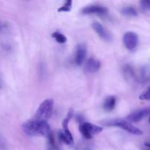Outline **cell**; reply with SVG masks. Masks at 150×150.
I'll list each match as a JSON object with an SVG mask.
<instances>
[{
  "instance_id": "cell-1",
  "label": "cell",
  "mask_w": 150,
  "mask_h": 150,
  "mask_svg": "<svg viewBox=\"0 0 150 150\" xmlns=\"http://www.w3.org/2000/svg\"><path fill=\"white\" fill-rule=\"evenodd\" d=\"M22 129L29 136L48 137L51 134V127L46 121H41L35 119L23 123Z\"/></svg>"
},
{
  "instance_id": "cell-2",
  "label": "cell",
  "mask_w": 150,
  "mask_h": 150,
  "mask_svg": "<svg viewBox=\"0 0 150 150\" xmlns=\"http://www.w3.org/2000/svg\"><path fill=\"white\" fill-rule=\"evenodd\" d=\"M103 124L105 126H108V127H120V128L126 130L128 133L133 135H136V136H141V135L143 134V131L142 130H140L138 127H135L131 123L125 120L117 119V120H107V121L104 122Z\"/></svg>"
},
{
  "instance_id": "cell-3",
  "label": "cell",
  "mask_w": 150,
  "mask_h": 150,
  "mask_svg": "<svg viewBox=\"0 0 150 150\" xmlns=\"http://www.w3.org/2000/svg\"><path fill=\"white\" fill-rule=\"evenodd\" d=\"M54 100L46 99L39 105L35 114V120L46 121L51 117L54 109Z\"/></svg>"
},
{
  "instance_id": "cell-4",
  "label": "cell",
  "mask_w": 150,
  "mask_h": 150,
  "mask_svg": "<svg viewBox=\"0 0 150 150\" xmlns=\"http://www.w3.org/2000/svg\"><path fill=\"white\" fill-rule=\"evenodd\" d=\"M79 130L85 139H92L94 135L98 134L102 132L103 128L99 126L92 124V123L84 122L80 125Z\"/></svg>"
},
{
  "instance_id": "cell-5",
  "label": "cell",
  "mask_w": 150,
  "mask_h": 150,
  "mask_svg": "<svg viewBox=\"0 0 150 150\" xmlns=\"http://www.w3.org/2000/svg\"><path fill=\"white\" fill-rule=\"evenodd\" d=\"M123 42L127 49L133 51L137 47L139 43L138 35L133 32H127L123 36Z\"/></svg>"
},
{
  "instance_id": "cell-6",
  "label": "cell",
  "mask_w": 150,
  "mask_h": 150,
  "mask_svg": "<svg viewBox=\"0 0 150 150\" xmlns=\"http://www.w3.org/2000/svg\"><path fill=\"white\" fill-rule=\"evenodd\" d=\"M92 27L94 29V31L98 34V36L102 38L103 40L108 41V42L112 40V35H111V34L99 22H94V23H92Z\"/></svg>"
},
{
  "instance_id": "cell-7",
  "label": "cell",
  "mask_w": 150,
  "mask_h": 150,
  "mask_svg": "<svg viewBox=\"0 0 150 150\" xmlns=\"http://www.w3.org/2000/svg\"><path fill=\"white\" fill-rule=\"evenodd\" d=\"M81 13L83 15H105L108 13V9L101 5H89L83 7Z\"/></svg>"
},
{
  "instance_id": "cell-8",
  "label": "cell",
  "mask_w": 150,
  "mask_h": 150,
  "mask_svg": "<svg viewBox=\"0 0 150 150\" xmlns=\"http://www.w3.org/2000/svg\"><path fill=\"white\" fill-rule=\"evenodd\" d=\"M150 114L149 108H143L131 113L127 117V120L131 122H138Z\"/></svg>"
},
{
  "instance_id": "cell-9",
  "label": "cell",
  "mask_w": 150,
  "mask_h": 150,
  "mask_svg": "<svg viewBox=\"0 0 150 150\" xmlns=\"http://www.w3.org/2000/svg\"><path fill=\"white\" fill-rule=\"evenodd\" d=\"M86 56V48L83 44H79L77 45L75 56V62L79 66L81 65L84 62Z\"/></svg>"
},
{
  "instance_id": "cell-10",
  "label": "cell",
  "mask_w": 150,
  "mask_h": 150,
  "mask_svg": "<svg viewBox=\"0 0 150 150\" xmlns=\"http://www.w3.org/2000/svg\"><path fill=\"white\" fill-rule=\"evenodd\" d=\"M73 114H74V112H73V111L72 109H70V111H68V113H67V117H66L64 119V120L62 121V127H63V133L65 134V136H67V137L68 138L71 142H73V136H72V133L70 131L68 127L69 122H70V120H71L72 117H73Z\"/></svg>"
},
{
  "instance_id": "cell-11",
  "label": "cell",
  "mask_w": 150,
  "mask_h": 150,
  "mask_svg": "<svg viewBox=\"0 0 150 150\" xmlns=\"http://www.w3.org/2000/svg\"><path fill=\"white\" fill-rule=\"evenodd\" d=\"M100 62L94 58H90L87 60L86 64V69L89 73H96L100 68Z\"/></svg>"
},
{
  "instance_id": "cell-12",
  "label": "cell",
  "mask_w": 150,
  "mask_h": 150,
  "mask_svg": "<svg viewBox=\"0 0 150 150\" xmlns=\"http://www.w3.org/2000/svg\"><path fill=\"white\" fill-rule=\"evenodd\" d=\"M117 99L114 96H109L105 100L103 103V108L107 111H111L114 109L116 106Z\"/></svg>"
},
{
  "instance_id": "cell-13",
  "label": "cell",
  "mask_w": 150,
  "mask_h": 150,
  "mask_svg": "<svg viewBox=\"0 0 150 150\" xmlns=\"http://www.w3.org/2000/svg\"><path fill=\"white\" fill-rule=\"evenodd\" d=\"M121 13L126 16H137L138 13L136 9L133 7H125L122 8Z\"/></svg>"
},
{
  "instance_id": "cell-14",
  "label": "cell",
  "mask_w": 150,
  "mask_h": 150,
  "mask_svg": "<svg viewBox=\"0 0 150 150\" xmlns=\"http://www.w3.org/2000/svg\"><path fill=\"white\" fill-rule=\"evenodd\" d=\"M51 36H52L53 38L56 40V41H57V42H59V43H64V42H66V41H67V38H66L64 35L60 33V32H54V33L51 35Z\"/></svg>"
},
{
  "instance_id": "cell-15",
  "label": "cell",
  "mask_w": 150,
  "mask_h": 150,
  "mask_svg": "<svg viewBox=\"0 0 150 150\" xmlns=\"http://www.w3.org/2000/svg\"><path fill=\"white\" fill-rule=\"evenodd\" d=\"M59 136L60 141H62L63 143L67 145V146H73V144H74V142H71V141H70V139L65 136V134H64L63 132H60L59 134Z\"/></svg>"
},
{
  "instance_id": "cell-16",
  "label": "cell",
  "mask_w": 150,
  "mask_h": 150,
  "mask_svg": "<svg viewBox=\"0 0 150 150\" xmlns=\"http://www.w3.org/2000/svg\"><path fill=\"white\" fill-rule=\"evenodd\" d=\"M72 4H73V1H70V0H68L65 2V4L63 6H62L61 7L58 9L59 12H69L70 11L72 7Z\"/></svg>"
},
{
  "instance_id": "cell-17",
  "label": "cell",
  "mask_w": 150,
  "mask_h": 150,
  "mask_svg": "<svg viewBox=\"0 0 150 150\" xmlns=\"http://www.w3.org/2000/svg\"><path fill=\"white\" fill-rule=\"evenodd\" d=\"M139 99L142 100H150V89H149L147 91L143 92L139 96Z\"/></svg>"
},
{
  "instance_id": "cell-18",
  "label": "cell",
  "mask_w": 150,
  "mask_h": 150,
  "mask_svg": "<svg viewBox=\"0 0 150 150\" xmlns=\"http://www.w3.org/2000/svg\"><path fill=\"white\" fill-rule=\"evenodd\" d=\"M141 5L144 10L150 11V0H144V1H141Z\"/></svg>"
},
{
  "instance_id": "cell-19",
  "label": "cell",
  "mask_w": 150,
  "mask_h": 150,
  "mask_svg": "<svg viewBox=\"0 0 150 150\" xmlns=\"http://www.w3.org/2000/svg\"><path fill=\"white\" fill-rule=\"evenodd\" d=\"M145 146L147 148L148 150H150V143H146L145 144Z\"/></svg>"
},
{
  "instance_id": "cell-20",
  "label": "cell",
  "mask_w": 150,
  "mask_h": 150,
  "mask_svg": "<svg viewBox=\"0 0 150 150\" xmlns=\"http://www.w3.org/2000/svg\"><path fill=\"white\" fill-rule=\"evenodd\" d=\"M149 123H150V115H149Z\"/></svg>"
},
{
  "instance_id": "cell-21",
  "label": "cell",
  "mask_w": 150,
  "mask_h": 150,
  "mask_svg": "<svg viewBox=\"0 0 150 150\" xmlns=\"http://www.w3.org/2000/svg\"><path fill=\"white\" fill-rule=\"evenodd\" d=\"M149 89H150V87H149Z\"/></svg>"
},
{
  "instance_id": "cell-22",
  "label": "cell",
  "mask_w": 150,
  "mask_h": 150,
  "mask_svg": "<svg viewBox=\"0 0 150 150\" xmlns=\"http://www.w3.org/2000/svg\"><path fill=\"white\" fill-rule=\"evenodd\" d=\"M149 80H150V78H149Z\"/></svg>"
}]
</instances>
